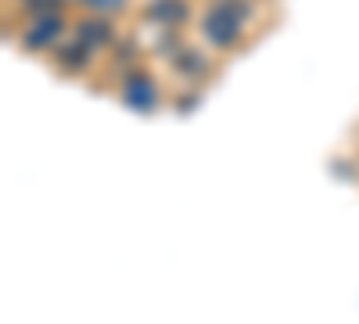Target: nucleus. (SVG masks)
Segmentation results:
<instances>
[{
    "mask_svg": "<svg viewBox=\"0 0 359 324\" xmlns=\"http://www.w3.org/2000/svg\"><path fill=\"white\" fill-rule=\"evenodd\" d=\"M245 18H248V0H219V4L205 15V37L216 47H230L241 37Z\"/></svg>",
    "mask_w": 359,
    "mask_h": 324,
    "instance_id": "1",
    "label": "nucleus"
},
{
    "mask_svg": "<svg viewBox=\"0 0 359 324\" xmlns=\"http://www.w3.org/2000/svg\"><path fill=\"white\" fill-rule=\"evenodd\" d=\"M123 101H126L130 108H137V112H151V108L158 105V86L151 83V76L137 72V76L126 79V94H123Z\"/></svg>",
    "mask_w": 359,
    "mask_h": 324,
    "instance_id": "2",
    "label": "nucleus"
},
{
    "mask_svg": "<svg viewBox=\"0 0 359 324\" xmlns=\"http://www.w3.org/2000/svg\"><path fill=\"white\" fill-rule=\"evenodd\" d=\"M57 33H62V18L57 15H40L33 25H29V33L22 37V44L29 51H40V47H50L57 40Z\"/></svg>",
    "mask_w": 359,
    "mask_h": 324,
    "instance_id": "3",
    "label": "nucleus"
},
{
    "mask_svg": "<svg viewBox=\"0 0 359 324\" xmlns=\"http://www.w3.org/2000/svg\"><path fill=\"white\" fill-rule=\"evenodd\" d=\"M147 18H155L158 25H176L187 18V4L184 0H155L151 8H147Z\"/></svg>",
    "mask_w": 359,
    "mask_h": 324,
    "instance_id": "4",
    "label": "nucleus"
},
{
    "mask_svg": "<svg viewBox=\"0 0 359 324\" xmlns=\"http://www.w3.org/2000/svg\"><path fill=\"white\" fill-rule=\"evenodd\" d=\"M108 37H111V29L104 22H83L76 40H83L86 47H101V44H108Z\"/></svg>",
    "mask_w": 359,
    "mask_h": 324,
    "instance_id": "5",
    "label": "nucleus"
},
{
    "mask_svg": "<svg viewBox=\"0 0 359 324\" xmlns=\"http://www.w3.org/2000/svg\"><path fill=\"white\" fill-rule=\"evenodd\" d=\"M86 44L83 40H76V47H65L62 51V69H83L86 65Z\"/></svg>",
    "mask_w": 359,
    "mask_h": 324,
    "instance_id": "6",
    "label": "nucleus"
},
{
    "mask_svg": "<svg viewBox=\"0 0 359 324\" xmlns=\"http://www.w3.org/2000/svg\"><path fill=\"white\" fill-rule=\"evenodd\" d=\"M29 11H33L36 18L40 15H57L62 11V0H29Z\"/></svg>",
    "mask_w": 359,
    "mask_h": 324,
    "instance_id": "7",
    "label": "nucleus"
},
{
    "mask_svg": "<svg viewBox=\"0 0 359 324\" xmlns=\"http://www.w3.org/2000/svg\"><path fill=\"white\" fill-rule=\"evenodd\" d=\"M79 4H86L90 11H118L126 0H79Z\"/></svg>",
    "mask_w": 359,
    "mask_h": 324,
    "instance_id": "8",
    "label": "nucleus"
},
{
    "mask_svg": "<svg viewBox=\"0 0 359 324\" xmlns=\"http://www.w3.org/2000/svg\"><path fill=\"white\" fill-rule=\"evenodd\" d=\"M176 69L180 72H201V58L198 54H180L176 58Z\"/></svg>",
    "mask_w": 359,
    "mask_h": 324,
    "instance_id": "9",
    "label": "nucleus"
},
{
    "mask_svg": "<svg viewBox=\"0 0 359 324\" xmlns=\"http://www.w3.org/2000/svg\"><path fill=\"white\" fill-rule=\"evenodd\" d=\"M25 4H29V0H25Z\"/></svg>",
    "mask_w": 359,
    "mask_h": 324,
    "instance_id": "10",
    "label": "nucleus"
}]
</instances>
